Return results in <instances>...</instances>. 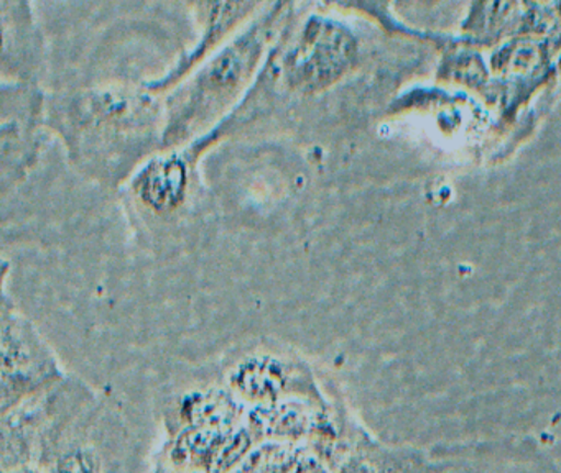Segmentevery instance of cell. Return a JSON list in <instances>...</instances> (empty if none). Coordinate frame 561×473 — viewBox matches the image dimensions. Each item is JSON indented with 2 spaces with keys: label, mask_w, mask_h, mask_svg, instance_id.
I'll use <instances>...</instances> for the list:
<instances>
[{
  "label": "cell",
  "mask_w": 561,
  "mask_h": 473,
  "mask_svg": "<svg viewBox=\"0 0 561 473\" xmlns=\"http://www.w3.org/2000/svg\"><path fill=\"white\" fill-rule=\"evenodd\" d=\"M360 61V42L347 23L313 13L284 55L280 72L290 91L314 94L346 78Z\"/></svg>",
  "instance_id": "obj_2"
},
{
  "label": "cell",
  "mask_w": 561,
  "mask_h": 473,
  "mask_svg": "<svg viewBox=\"0 0 561 473\" xmlns=\"http://www.w3.org/2000/svg\"><path fill=\"white\" fill-rule=\"evenodd\" d=\"M436 48L442 51L436 68L438 81L461 85L482 97L488 94L494 76L489 68L488 56L482 55V49L462 42L459 35L445 33Z\"/></svg>",
  "instance_id": "obj_9"
},
{
  "label": "cell",
  "mask_w": 561,
  "mask_h": 473,
  "mask_svg": "<svg viewBox=\"0 0 561 473\" xmlns=\"http://www.w3.org/2000/svg\"><path fill=\"white\" fill-rule=\"evenodd\" d=\"M259 7H262L261 3L254 2L199 3L198 9L203 12V33L198 45L192 51L185 53L175 68L170 69L169 74L156 81L146 82L144 88L147 91L162 92L179 85L183 78L202 66L203 61L221 45L222 39L231 35L236 26L241 25Z\"/></svg>",
  "instance_id": "obj_6"
},
{
  "label": "cell",
  "mask_w": 561,
  "mask_h": 473,
  "mask_svg": "<svg viewBox=\"0 0 561 473\" xmlns=\"http://www.w3.org/2000/svg\"><path fill=\"white\" fill-rule=\"evenodd\" d=\"M426 455L433 473H560L550 453L530 437L438 443Z\"/></svg>",
  "instance_id": "obj_4"
},
{
  "label": "cell",
  "mask_w": 561,
  "mask_h": 473,
  "mask_svg": "<svg viewBox=\"0 0 561 473\" xmlns=\"http://www.w3.org/2000/svg\"><path fill=\"white\" fill-rule=\"evenodd\" d=\"M290 9V3L267 5L251 25L199 66L192 79L176 88L167 99L162 148L179 147L232 105L254 78Z\"/></svg>",
  "instance_id": "obj_1"
},
{
  "label": "cell",
  "mask_w": 561,
  "mask_h": 473,
  "mask_svg": "<svg viewBox=\"0 0 561 473\" xmlns=\"http://www.w3.org/2000/svg\"><path fill=\"white\" fill-rule=\"evenodd\" d=\"M188 180V154L170 153L153 158L136 174L134 191L144 206L156 212H169L185 200Z\"/></svg>",
  "instance_id": "obj_7"
},
{
  "label": "cell",
  "mask_w": 561,
  "mask_h": 473,
  "mask_svg": "<svg viewBox=\"0 0 561 473\" xmlns=\"http://www.w3.org/2000/svg\"><path fill=\"white\" fill-rule=\"evenodd\" d=\"M226 387L245 407L267 406L278 401H328L311 368L295 358L252 354L229 368Z\"/></svg>",
  "instance_id": "obj_5"
},
{
  "label": "cell",
  "mask_w": 561,
  "mask_h": 473,
  "mask_svg": "<svg viewBox=\"0 0 561 473\" xmlns=\"http://www.w3.org/2000/svg\"><path fill=\"white\" fill-rule=\"evenodd\" d=\"M50 345L35 325L2 296V416L54 390L65 380Z\"/></svg>",
  "instance_id": "obj_3"
},
{
  "label": "cell",
  "mask_w": 561,
  "mask_h": 473,
  "mask_svg": "<svg viewBox=\"0 0 561 473\" xmlns=\"http://www.w3.org/2000/svg\"><path fill=\"white\" fill-rule=\"evenodd\" d=\"M2 473H45L41 466L31 463V465L14 466V469L2 470Z\"/></svg>",
  "instance_id": "obj_10"
},
{
  "label": "cell",
  "mask_w": 561,
  "mask_h": 473,
  "mask_svg": "<svg viewBox=\"0 0 561 473\" xmlns=\"http://www.w3.org/2000/svg\"><path fill=\"white\" fill-rule=\"evenodd\" d=\"M554 7H557L558 15H560V19H561V2L560 3H554Z\"/></svg>",
  "instance_id": "obj_11"
},
{
  "label": "cell",
  "mask_w": 561,
  "mask_h": 473,
  "mask_svg": "<svg viewBox=\"0 0 561 473\" xmlns=\"http://www.w3.org/2000/svg\"><path fill=\"white\" fill-rule=\"evenodd\" d=\"M525 2H472L459 23L462 42L489 49L522 36Z\"/></svg>",
  "instance_id": "obj_8"
}]
</instances>
